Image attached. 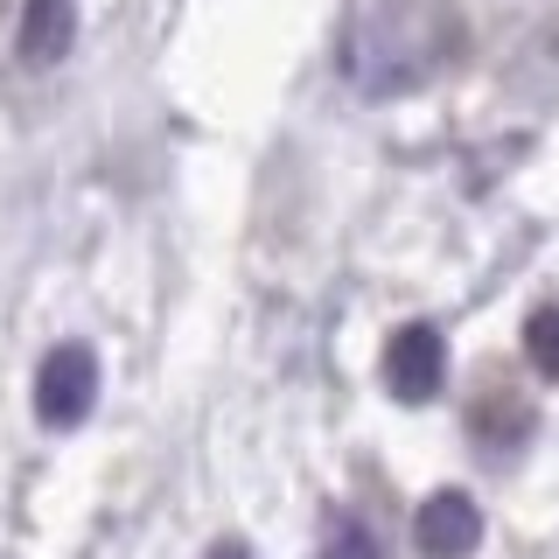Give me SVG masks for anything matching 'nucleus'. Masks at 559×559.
<instances>
[{"label": "nucleus", "mask_w": 559, "mask_h": 559, "mask_svg": "<svg viewBox=\"0 0 559 559\" xmlns=\"http://www.w3.org/2000/svg\"><path fill=\"white\" fill-rule=\"evenodd\" d=\"M462 49V22L448 0H371L343 35V78L364 98H399Z\"/></svg>", "instance_id": "obj_1"}, {"label": "nucleus", "mask_w": 559, "mask_h": 559, "mask_svg": "<svg viewBox=\"0 0 559 559\" xmlns=\"http://www.w3.org/2000/svg\"><path fill=\"white\" fill-rule=\"evenodd\" d=\"M98 399V357L84 343H57L35 371V419L43 427H78Z\"/></svg>", "instance_id": "obj_2"}, {"label": "nucleus", "mask_w": 559, "mask_h": 559, "mask_svg": "<svg viewBox=\"0 0 559 559\" xmlns=\"http://www.w3.org/2000/svg\"><path fill=\"white\" fill-rule=\"evenodd\" d=\"M448 384V343L433 322H406L392 343H384V392L406 399V406H427Z\"/></svg>", "instance_id": "obj_3"}, {"label": "nucleus", "mask_w": 559, "mask_h": 559, "mask_svg": "<svg viewBox=\"0 0 559 559\" xmlns=\"http://www.w3.org/2000/svg\"><path fill=\"white\" fill-rule=\"evenodd\" d=\"M413 538H419L427 559H468L476 538H483V511L462 497V489H433V497L419 503V518H413Z\"/></svg>", "instance_id": "obj_4"}, {"label": "nucleus", "mask_w": 559, "mask_h": 559, "mask_svg": "<svg viewBox=\"0 0 559 559\" xmlns=\"http://www.w3.org/2000/svg\"><path fill=\"white\" fill-rule=\"evenodd\" d=\"M468 433H476V448H489V454L524 448V433H532V406H524L518 392H503V384H489L476 406H468Z\"/></svg>", "instance_id": "obj_5"}, {"label": "nucleus", "mask_w": 559, "mask_h": 559, "mask_svg": "<svg viewBox=\"0 0 559 559\" xmlns=\"http://www.w3.org/2000/svg\"><path fill=\"white\" fill-rule=\"evenodd\" d=\"M70 35H78L70 0H28V14H22V57L28 63H57L70 49Z\"/></svg>", "instance_id": "obj_6"}, {"label": "nucleus", "mask_w": 559, "mask_h": 559, "mask_svg": "<svg viewBox=\"0 0 559 559\" xmlns=\"http://www.w3.org/2000/svg\"><path fill=\"white\" fill-rule=\"evenodd\" d=\"M524 357H532L538 378H559V308H538L524 322Z\"/></svg>", "instance_id": "obj_7"}, {"label": "nucleus", "mask_w": 559, "mask_h": 559, "mask_svg": "<svg viewBox=\"0 0 559 559\" xmlns=\"http://www.w3.org/2000/svg\"><path fill=\"white\" fill-rule=\"evenodd\" d=\"M322 559H378V538L364 532L357 518H336V524H329V546H322Z\"/></svg>", "instance_id": "obj_8"}, {"label": "nucleus", "mask_w": 559, "mask_h": 559, "mask_svg": "<svg viewBox=\"0 0 559 559\" xmlns=\"http://www.w3.org/2000/svg\"><path fill=\"white\" fill-rule=\"evenodd\" d=\"M210 559H252V552H245L238 538H224V546H210Z\"/></svg>", "instance_id": "obj_9"}]
</instances>
